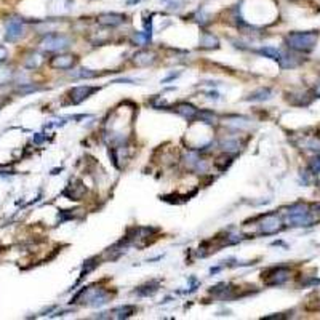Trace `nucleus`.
<instances>
[{
    "label": "nucleus",
    "mask_w": 320,
    "mask_h": 320,
    "mask_svg": "<svg viewBox=\"0 0 320 320\" xmlns=\"http://www.w3.org/2000/svg\"><path fill=\"white\" fill-rule=\"evenodd\" d=\"M315 39H317L315 34H307V32L306 34H293V36L288 37V43L293 48L306 51L314 47Z\"/></svg>",
    "instance_id": "obj_1"
},
{
    "label": "nucleus",
    "mask_w": 320,
    "mask_h": 320,
    "mask_svg": "<svg viewBox=\"0 0 320 320\" xmlns=\"http://www.w3.org/2000/svg\"><path fill=\"white\" fill-rule=\"evenodd\" d=\"M23 23L18 21V20H12V21H8L7 23V40H10V42H15V40H18L21 36H23Z\"/></svg>",
    "instance_id": "obj_2"
},
{
    "label": "nucleus",
    "mask_w": 320,
    "mask_h": 320,
    "mask_svg": "<svg viewBox=\"0 0 320 320\" xmlns=\"http://www.w3.org/2000/svg\"><path fill=\"white\" fill-rule=\"evenodd\" d=\"M42 45L47 50H58V48H63L67 45V39L61 37V36H48L42 42Z\"/></svg>",
    "instance_id": "obj_3"
},
{
    "label": "nucleus",
    "mask_w": 320,
    "mask_h": 320,
    "mask_svg": "<svg viewBox=\"0 0 320 320\" xmlns=\"http://www.w3.org/2000/svg\"><path fill=\"white\" fill-rule=\"evenodd\" d=\"M72 58L71 56H61V58H58V59H55V66L56 67H61V69H67V67H71L72 66Z\"/></svg>",
    "instance_id": "obj_4"
},
{
    "label": "nucleus",
    "mask_w": 320,
    "mask_h": 320,
    "mask_svg": "<svg viewBox=\"0 0 320 320\" xmlns=\"http://www.w3.org/2000/svg\"><path fill=\"white\" fill-rule=\"evenodd\" d=\"M5 55H7V51H5V48H2V47H0V61H2V59L5 58Z\"/></svg>",
    "instance_id": "obj_5"
}]
</instances>
